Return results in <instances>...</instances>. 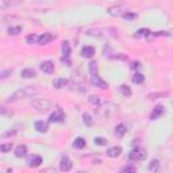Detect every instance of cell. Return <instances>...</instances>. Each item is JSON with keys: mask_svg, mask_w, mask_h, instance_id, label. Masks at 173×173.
Returning <instances> with one entry per match:
<instances>
[{"mask_svg": "<svg viewBox=\"0 0 173 173\" xmlns=\"http://www.w3.org/2000/svg\"><path fill=\"white\" fill-rule=\"evenodd\" d=\"M37 93H38V89L32 88V86H27V88H22V89L15 91V92L7 99V101L8 103L16 101V100H20V99H26V97L34 96V95H37Z\"/></svg>", "mask_w": 173, "mask_h": 173, "instance_id": "1", "label": "cell"}, {"mask_svg": "<svg viewBox=\"0 0 173 173\" xmlns=\"http://www.w3.org/2000/svg\"><path fill=\"white\" fill-rule=\"evenodd\" d=\"M31 106L34 107L37 111H41V112H43V111H49L53 107V103L49 100V99H45V97H39V99H34V100L31 101Z\"/></svg>", "mask_w": 173, "mask_h": 173, "instance_id": "2", "label": "cell"}, {"mask_svg": "<svg viewBox=\"0 0 173 173\" xmlns=\"http://www.w3.org/2000/svg\"><path fill=\"white\" fill-rule=\"evenodd\" d=\"M127 10H129V6L125 4V3H121V4H116V6H112V7L107 8V12H108L111 16H119Z\"/></svg>", "mask_w": 173, "mask_h": 173, "instance_id": "3", "label": "cell"}, {"mask_svg": "<svg viewBox=\"0 0 173 173\" xmlns=\"http://www.w3.org/2000/svg\"><path fill=\"white\" fill-rule=\"evenodd\" d=\"M145 158H146V151L142 149H138V147L133 149L129 154V160H131V161H135V160L141 161V160H145Z\"/></svg>", "mask_w": 173, "mask_h": 173, "instance_id": "4", "label": "cell"}, {"mask_svg": "<svg viewBox=\"0 0 173 173\" xmlns=\"http://www.w3.org/2000/svg\"><path fill=\"white\" fill-rule=\"evenodd\" d=\"M91 83H92L93 86H96V88H101V89H107V88H108L107 83L101 79L100 76L97 75V73H95V75H91Z\"/></svg>", "mask_w": 173, "mask_h": 173, "instance_id": "5", "label": "cell"}, {"mask_svg": "<svg viewBox=\"0 0 173 173\" xmlns=\"http://www.w3.org/2000/svg\"><path fill=\"white\" fill-rule=\"evenodd\" d=\"M23 3V0H2L0 3V10L4 11L7 8H12V7H18Z\"/></svg>", "mask_w": 173, "mask_h": 173, "instance_id": "6", "label": "cell"}, {"mask_svg": "<svg viewBox=\"0 0 173 173\" xmlns=\"http://www.w3.org/2000/svg\"><path fill=\"white\" fill-rule=\"evenodd\" d=\"M72 166H73V162L71 161V158L69 157H62L61 158V162H60V169L62 171V172H69L72 169Z\"/></svg>", "mask_w": 173, "mask_h": 173, "instance_id": "7", "label": "cell"}, {"mask_svg": "<svg viewBox=\"0 0 173 173\" xmlns=\"http://www.w3.org/2000/svg\"><path fill=\"white\" fill-rule=\"evenodd\" d=\"M41 164H42V157H41V156H37V154L28 157V160H27V165L30 168H38Z\"/></svg>", "mask_w": 173, "mask_h": 173, "instance_id": "8", "label": "cell"}, {"mask_svg": "<svg viewBox=\"0 0 173 173\" xmlns=\"http://www.w3.org/2000/svg\"><path fill=\"white\" fill-rule=\"evenodd\" d=\"M64 112L62 110H57L54 114L50 115V118H49V122L50 123H58V122H62L64 121Z\"/></svg>", "mask_w": 173, "mask_h": 173, "instance_id": "9", "label": "cell"}, {"mask_svg": "<svg viewBox=\"0 0 173 173\" xmlns=\"http://www.w3.org/2000/svg\"><path fill=\"white\" fill-rule=\"evenodd\" d=\"M39 68L43 73H47V75H50V73L54 72V64H53L52 61H45V62L41 64Z\"/></svg>", "mask_w": 173, "mask_h": 173, "instance_id": "10", "label": "cell"}, {"mask_svg": "<svg viewBox=\"0 0 173 173\" xmlns=\"http://www.w3.org/2000/svg\"><path fill=\"white\" fill-rule=\"evenodd\" d=\"M165 112V110H164V107L162 106H157V107H154L153 111H151V114H150V119L151 121H156L157 118H160L161 115Z\"/></svg>", "mask_w": 173, "mask_h": 173, "instance_id": "11", "label": "cell"}, {"mask_svg": "<svg viewBox=\"0 0 173 173\" xmlns=\"http://www.w3.org/2000/svg\"><path fill=\"white\" fill-rule=\"evenodd\" d=\"M121 153H122V147L121 146H112L111 149L107 150V156H108V157H111V158L119 157V156H121Z\"/></svg>", "mask_w": 173, "mask_h": 173, "instance_id": "12", "label": "cell"}, {"mask_svg": "<svg viewBox=\"0 0 173 173\" xmlns=\"http://www.w3.org/2000/svg\"><path fill=\"white\" fill-rule=\"evenodd\" d=\"M34 127H35V130L38 131V133H46V131L49 130V125L46 122H43V121H37Z\"/></svg>", "mask_w": 173, "mask_h": 173, "instance_id": "13", "label": "cell"}, {"mask_svg": "<svg viewBox=\"0 0 173 173\" xmlns=\"http://www.w3.org/2000/svg\"><path fill=\"white\" fill-rule=\"evenodd\" d=\"M53 41V35L50 32H43L42 35H39V39H38V43L39 45H47Z\"/></svg>", "mask_w": 173, "mask_h": 173, "instance_id": "14", "label": "cell"}, {"mask_svg": "<svg viewBox=\"0 0 173 173\" xmlns=\"http://www.w3.org/2000/svg\"><path fill=\"white\" fill-rule=\"evenodd\" d=\"M15 156L18 158H22V157H26L27 156V146L26 145H18L15 149Z\"/></svg>", "mask_w": 173, "mask_h": 173, "instance_id": "15", "label": "cell"}, {"mask_svg": "<svg viewBox=\"0 0 173 173\" xmlns=\"http://www.w3.org/2000/svg\"><path fill=\"white\" fill-rule=\"evenodd\" d=\"M20 76H22L23 79H32V77L37 76V73H35V71L32 68H26V69H23V71L20 72Z\"/></svg>", "mask_w": 173, "mask_h": 173, "instance_id": "16", "label": "cell"}, {"mask_svg": "<svg viewBox=\"0 0 173 173\" xmlns=\"http://www.w3.org/2000/svg\"><path fill=\"white\" fill-rule=\"evenodd\" d=\"M93 54H95V47L92 46H84L83 50H81V56L84 58H91V57H93Z\"/></svg>", "mask_w": 173, "mask_h": 173, "instance_id": "17", "label": "cell"}, {"mask_svg": "<svg viewBox=\"0 0 173 173\" xmlns=\"http://www.w3.org/2000/svg\"><path fill=\"white\" fill-rule=\"evenodd\" d=\"M68 83H69V81L67 79H54V81H53V85H54V88L61 89V88H64V86H67Z\"/></svg>", "mask_w": 173, "mask_h": 173, "instance_id": "18", "label": "cell"}, {"mask_svg": "<svg viewBox=\"0 0 173 173\" xmlns=\"http://www.w3.org/2000/svg\"><path fill=\"white\" fill-rule=\"evenodd\" d=\"M126 126L123 125V123H121V125H118L116 127H115V135H116L118 138H122L123 135L126 134Z\"/></svg>", "mask_w": 173, "mask_h": 173, "instance_id": "19", "label": "cell"}, {"mask_svg": "<svg viewBox=\"0 0 173 173\" xmlns=\"http://www.w3.org/2000/svg\"><path fill=\"white\" fill-rule=\"evenodd\" d=\"M72 146L75 147V149H83V147L85 146V139H84V138H81V137L76 138L75 141H73Z\"/></svg>", "mask_w": 173, "mask_h": 173, "instance_id": "20", "label": "cell"}, {"mask_svg": "<svg viewBox=\"0 0 173 173\" xmlns=\"http://www.w3.org/2000/svg\"><path fill=\"white\" fill-rule=\"evenodd\" d=\"M22 30H23V28L20 26H12V27H10L7 30V34L11 35V37H15V35H18L19 32H22Z\"/></svg>", "mask_w": 173, "mask_h": 173, "instance_id": "21", "label": "cell"}, {"mask_svg": "<svg viewBox=\"0 0 173 173\" xmlns=\"http://www.w3.org/2000/svg\"><path fill=\"white\" fill-rule=\"evenodd\" d=\"M62 54H64V60H68L71 56V46L68 42H62Z\"/></svg>", "mask_w": 173, "mask_h": 173, "instance_id": "22", "label": "cell"}, {"mask_svg": "<svg viewBox=\"0 0 173 173\" xmlns=\"http://www.w3.org/2000/svg\"><path fill=\"white\" fill-rule=\"evenodd\" d=\"M83 122H84V125L88 126V127L93 126V119H92V116H91L89 114H86V112L83 114Z\"/></svg>", "mask_w": 173, "mask_h": 173, "instance_id": "23", "label": "cell"}, {"mask_svg": "<svg viewBox=\"0 0 173 173\" xmlns=\"http://www.w3.org/2000/svg\"><path fill=\"white\" fill-rule=\"evenodd\" d=\"M149 171L150 172H158L160 171V161L158 160H151L149 164Z\"/></svg>", "mask_w": 173, "mask_h": 173, "instance_id": "24", "label": "cell"}, {"mask_svg": "<svg viewBox=\"0 0 173 173\" xmlns=\"http://www.w3.org/2000/svg\"><path fill=\"white\" fill-rule=\"evenodd\" d=\"M143 81H145V76L142 75V73H135L133 76V83L134 84H142Z\"/></svg>", "mask_w": 173, "mask_h": 173, "instance_id": "25", "label": "cell"}, {"mask_svg": "<svg viewBox=\"0 0 173 173\" xmlns=\"http://www.w3.org/2000/svg\"><path fill=\"white\" fill-rule=\"evenodd\" d=\"M38 39H39V37L35 35V34H30V35L26 37V42L30 43V45H32V43H38Z\"/></svg>", "mask_w": 173, "mask_h": 173, "instance_id": "26", "label": "cell"}, {"mask_svg": "<svg viewBox=\"0 0 173 173\" xmlns=\"http://www.w3.org/2000/svg\"><path fill=\"white\" fill-rule=\"evenodd\" d=\"M168 92H157V93H149L147 95V97L150 99V100H154V99H158V97H164V96H168Z\"/></svg>", "mask_w": 173, "mask_h": 173, "instance_id": "27", "label": "cell"}, {"mask_svg": "<svg viewBox=\"0 0 173 173\" xmlns=\"http://www.w3.org/2000/svg\"><path fill=\"white\" fill-rule=\"evenodd\" d=\"M11 149H12V143L11 142L2 143V145H0V151H2V153H8V151H11Z\"/></svg>", "mask_w": 173, "mask_h": 173, "instance_id": "28", "label": "cell"}, {"mask_svg": "<svg viewBox=\"0 0 173 173\" xmlns=\"http://www.w3.org/2000/svg\"><path fill=\"white\" fill-rule=\"evenodd\" d=\"M150 32L151 31L149 30V28H139V30H137V34H135V35H137L138 38H139V37H149Z\"/></svg>", "mask_w": 173, "mask_h": 173, "instance_id": "29", "label": "cell"}, {"mask_svg": "<svg viewBox=\"0 0 173 173\" xmlns=\"http://www.w3.org/2000/svg\"><path fill=\"white\" fill-rule=\"evenodd\" d=\"M88 101L91 103V104L96 106V107H99V106L101 104V100H100V99H99L97 96H93V95H92V96H89V97H88Z\"/></svg>", "mask_w": 173, "mask_h": 173, "instance_id": "30", "label": "cell"}, {"mask_svg": "<svg viewBox=\"0 0 173 173\" xmlns=\"http://www.w3.org/2000/svg\"><path fill=\"white\" fill-rule=\"evenodd\" d=\"M121 92L125 95V96H127V97L131 96V93H133V92H131V89H130V86H127V85H125V84L121 85Z\"/></svg>", "mask_w": 173, "mask_h": 173, "instance_id": "31", "label": "cell"}, {"mask_svg": "<svg viewBox=\"0 0 173 173\" xmlns=\"http://www.w3.org/2000/svg\"><path fill=\"white\" fill-rule=\"evenodd\" d=\"M89 73L91 75L97 73V62H95V61H91L89 62Z\"/></svg>", "mask_w": 173, "mask_h": 173, "instance_id": "32", "label": "cell"}, {"mask_svg": "<svg viewBox=\"0 0 173 173\" xmlns=\"http://www.w3.org/2000/svg\"><path fill=\"white\" fill-rule=\"evenodd\" d=\"M122 16L125 20H133V19L137 18V14H134V12H125Z\"/></svg>", "mask_w": 173, "mask_h": 173, "instance_id": "33", "label": "cell"}, {"mask_svg": "<svg viewBox=\"0 0 173 173\" xmlns=\"http://www.w3.org/2000/svg\"><path fill=\"white\" fill-rule=\"evenodd\" d=\"M95 143H96L97 146H104V145H107V139L103 137H97V138H95Z\"/></svg>", "mask_w": 173, "mask_h": 173, "instance_id": "34", "label": "cell"}, {"mask_svg": "<svg viewBox=\"0 0 173 173\" xmlns=\"http://www.w3.org/2000/svg\"><path fill=\"white\" fill-rule=\"evenodd\" d=\"M86 34H88V35H93V37H99V38L104 35L100 30H88V31H86Z\"/></svg>", "mask_w": 173, "mask_h": 173, "instance_id": "35", "label": "cell"}, {"mask_svg": "<svg viewBox=\"0 0 173 173\" xmlns=\"http://www.w3.org/2000/svg\"><path fill=\"white\" fill-rule=\"evenodd\" d=\"M16 135V130H12V131H6V133L2 134V138H8V137H14Z\"/></svg>", "mask_w": 173, "mask_h": 173, "instance_id": "36", "label": "cell"}, {"mask_svg": "<svg viewBox=\"0 0 173 173\" xmlns=\"http://www.w3.org/2000/svg\"><path fill=\"white\" fill-rule=\"evenodd\" d=\"M0 112H2V115H4V116H12V115H14V112H12V111H7L6 107H2Z\"/></svg>", "mask_w": 173, "mask_h": 173, "instance_id": "37", "label": "cell"}, {"mask_svg": "<svg viewBox=\"0 0 173 173\" xmlns=\"http://www.w3.org/2000/svg\"><path fill=\"white\" fill-rule=\"evenodd\" d=\"M135 171H137V168H135L134 165H127V166H125V168H123V169H122V172H135Z\"/></svg>", "mask_w": 173, "mask_h": 173, "instance_id": "38", "label": "cell"}, {"mask_svg": "<svg viewBox=\"0 0 173 173\" xmlns=\"http://www.w3.org/2000/svg\"><path fill=\"white\" fill-rule=\"evenodd\" d=\"M11 73H12V69H8V71H4V72H2V75H0V79H2V80L7 79V77H8V75H11Z\"/></svg>", "mask_w": 173, "mask_h": 173, "instance_id": "39", "label": "cell"}, {"mask_svg": "<svg viewBox=\"0 0 173 173\" xmlns=\"http://www.w3.org/2000/svg\"><path fill=\"white\" fill-rule=\"evenodd\" d=\"M35 3H52V2H56V0H32Z\"/></svg>", "mask_w": 173, "mask_h": 173, "instance_id": "40", "label": "cell"}, {"mask_svg": "<svg viewBox=\"0 0 173 173\" xmlns=\"http://www.w3.org/2000/svg\"><path fill=\"white\" fill-rule=\"evenodd\" d=\"M139 67H141V65H139V62H134V64H133V67H131V68H133V69H138Z\"/></svg>", "mask_w": 173, "mask_h": 173, "instance_id": "41", "label": "cell"}, {"mask_svg": "<svg viewBox=\"0 0 173 173\" xmlns=\"http://www.w3.org/2000/svg\"><path fill=\"white\" fill-rule=\"evenodd\" d=\"M93 164H101V160H95Z\"/></svg>", "mask_w": 173, "mask_h": 173, "instance_id": "42", "label": "cell"}]
</instances>
